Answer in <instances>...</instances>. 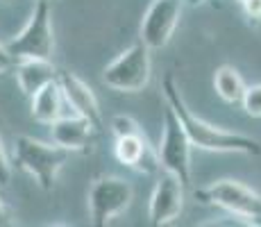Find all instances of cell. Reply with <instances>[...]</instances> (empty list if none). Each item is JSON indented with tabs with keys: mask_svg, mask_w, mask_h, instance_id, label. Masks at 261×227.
I'll return each instance as SVG.
<instances>
[{
	"mask_svg": "<svg viewBox=\"0 0 261 227\" xmlns=\"http://www.w3.org/2000/svg\"><path fill=\"white\" fill-rule=\"evenodd\" d=\"M162 87H164V95H166V103L175 109V114L179 116V120H182L193 148L209 150V153H239V155H248V157H259L261 155V141L252 139V136H248V134L218 128V125H212V123H207V120L198 118V116L187 107V103H184L173 75L164 78Z\"/></svg>",
	"mask_w": 261,
	"mask_h": 227,
	"instance_id": "cell-1",
	"label": "cell"
},
{
	"mask_svg": "<svg viewBox=\"0 0 261 227\" xmlns=\"http://www.w3.org/2000/svg\"><path fill=\"white\" fill-rule=\"evenodd\" d=\"M68 157H71V150L57 143H43L28 134H18L14 139V164L28 175H32L43 191H53L55 180Z\"/></svg>",
	"mask_w": 261,
	"mask_h": 227,
	"instance_id": "cell-2",
	"label": "cell"
},
{
	"mask_svg": "<svg viewBox=\"0 0 261 227\" xmlns=\"http://www.w3.org/2000/svg\"><path fill=\"white\" fill-rule=\"evenodd\" d=\"M9 53L21 59H50L55 53V32H53V14L48 0H37L32 14L23 30L7 43Z\"/></svg>",
	"mask_w": 261,
	"mask_h": 227,
	"instance_id": "cell-3",
	"label": "cell"
},
{
	"mask_svg": "<svg viewBox=\"0 0 261 227\" xmlns=\"http://www.w3.org/2000/svg\"><path fill=\"white\" fill-rule=\"evenodd\" d=\"M150 75H152L150 48L143 41H137L105 66L102 82L120 93H139L148 87Z\"/></svg>",
	"mask_w": 261,
	"mask_h": 227,
	"instance_id": "cell-4",
	"label": "cell"
},
{
	"mask_svg": "<svg viewBox=\"0 0 261 227\" xmlns=\"http://www.w3.org/2000/svg\"><path fill=\"white\" fill-rule=\"evenodd\" d=\"M134 198V189L127 180L116 178V175H102L95 178L89 186L87 205L89 216H91L93 227L109 225L116 216H120Z\"/></svg>",
	"mask_w": 261,
	"mask_h": 227,
	"instance_id": "cell-5",
	"label": "cell"
},
{
	"mask_svg": "<svg viewBox=\"0 0 261 227\" xmlns=\"http://www.w3.org/2000/svg\"><path fill=\"white\" fill-rule=\"evenodd\" d=\"M195 198L200 203L220 207L227 214L245 218L250 223H257L261 218V193L239 180H218L207 189L195 191Z\"/></svg>",
	"mask_w": 261,
	"mask_h": 227,
	"instance_id": "cell-6",
	"label": "cell"
},
{
	"mask_svg": "<svg viewBox=\"0 0 261 227\" xmlns=\"http://www.w3.org/2000/svg\"><path fill=\"white\" fill-rule=\"evenodd\" d=\"M191 148L193 143H191L182 120L168 105L164 109V132L159 139L157 155L162 161V168L175 173L187 186L191 184Z\"/></svg>",
	"mask_w": 261,
	"mask_h": 227,
	"instance_id": "cell-7",
	"label": "cell"
},
{
	"mask_svg": "<svg viewBox=\"0 0 261 227\" xmlns=\"http://www.w3.org/2000/svg\"><path fill=\"white\" fill-rule=\"evenodd\" d=\"M182 18V0H152L141 21V41L150 50L166 48Z\"/></svg>",
	"mask_w": 261,
	"mask_h": 227,
	"instance_id": "cell-8",
	"label": "cell"
},
{
	"mask_svg": "<svg viewBox=\"0 0 261 227\" xmlns=\"http://www.w3.org/2000/svg\"><path fill=\"white\" fill-rule=\"evenodd\" d=\"M184 186L187 184L170 170H164L159 175L152 195H150V209H148L150 225L164 227L179 218V214L184 209Z\"/></svg>",
	"mask_w": 261,
	"mask_h": 227,
	"instance_id": "cell-9",
	"label": "cell"
},
{
	"mask_svg": "<svg viewBox=\"0 0 261 227\" xmlns=\"http://www.w3.org/2000/svg\"><path fill=\"white\" fill-rule=\"evenodd\" d=\"M95 125L84 116H59L53 125H50V134H53V143L62 145V148L71 150V153H87L91 150Z\"/></svg>",
	"mask_w": 261,
	"mask_h": 227,
	"instance_id": "cell-10",
	"label": "cell"
},
{
	"mask_svg": "<svg viewBox=\"0 0 261 227\" xmlns=\"http://www.w3.org/2000/svg\"><path fill=\"white\" fill-rule=\"evenodd\" d=\"M59 87L64 91V100L73 107L75 114L89 118L95 128H102V116H100V105L95 98L93 89L89 87L84 80H80L77 75L68 73V70H59Z\"/></svg>",
	"mask_w": 261,
	"mask_h": 227,
	"instance_id": "cell-11",
	"label": "cell"
},
{
	"mask_svg": "<svg viewBox=\"0 0 261 227\" xmlns=\"http://www.w3.org/2000/svg\"><path fill=\"white\" fill-rule=\"evenodd\" d=\"M114 155L123 166L137 168L141 173H154L157 168H162L159 155L152 153L141 132L137 134H125L116 136V145H114Z\"/></svg>",
	"mask_w": 261,
	"mask_h": 227,
	"instance_id": "cell-12",
	"label": "cell"
},
{
	"mask_svg": "<svg viewBox=\"0 0 261 227\" xmlns=\"http://www.w3.org/2000/svg\"><path fill=\"white\" fill-rule=\"evenodd\" d=\"M16 73L18 89L23 91L28 98H32L34 93H39L43 87H48L50 82L59 80V70L55 68V64L50 59H21L14 66Z\"/></svg>",
	"mask_w": 261,
	"mask_h": 227,
	"instance_id": "cell-13",
	"label": "cell"
},
{
	"mask_svg": "<svg viewBox=\"0 0 261 227\" xmlns=\"http://www.w3.org/2000/svg\"><path fill=\"white\" fill-rule=\"evenodd\" d=\"M62 100H64V91L59 87V80H55L48 87H43L39 93L32 95V107H30L32 109V118L37 123L53 125L62 116Z\"/></svg>",
	"mask_w": 261,
	"mask_h": 227,
	"instance_id": "cell-14",
	"label": "cell"
},
{
	"mask_svg": "<svg viewBox=\"0 0 261 227\" xmlns=\"http://www.w3.org/2000/svg\"><path fill=\"white\" fill-rule=\"evenodd\" d=\"M214 89L223 103L237 105L243 100V93L248 87H245V82H243V75H241L237 68L229 66V64H223V66H218L214 73Z\"/></svg>",
	"mask_w": 261,
	"mask_h": 227,
	"instance_id": "cell-15",
	"label": "cell"
},
{
	"mask_svg": "<svg viewBox=\"0 0 261 227\" xmlns=\"http://www.w3.org/2000/svg\"><path fill=\"white\" fill-rule=\"evenodd\" d=\"M243 112L252 118H261V84H252V87L245 89L243 93Z\"/></svg>",
	"mask_w": 261,
	"mask_h": 227,
	"instance_id": "cell-16",
	"label": "cell"
},
{
	"mask_svg": "<svg viewBox=\"0 0 261 227\" xmlns=\"http://www.w3.org/2000/svg\"><path fill=\"white\" fill-rule=\"evenodd\" d=\"M112 132H114V136H125V134H137V132H141V130H139L134 118L120 114V116H114L112 118Z\"/></svg>",
	"mask_w": 261,
	"mask_h": 227,
	"instance_id": "cell-17",
	"label": "cell"
},
{
	"mask_svg": "<svg viewBox=\"0 0 261 227\" xmlns=\"http://www.w3.org/2000/svg\"><path fill=\"white\" fill-rule=\"evenodd\" d=\"M9 182H12V164H9L3 148V141H0V186H7Z\"/></svg>",
	"mask_w": 261,
	"mask_h": 227,
	"instance_id": "cell-18",
	"label": "cell"
},
{
	"mask_svg": "<svg viewBox=\"0 0 261 227\" xmlns=\"http://www.w3.org/2000/svg\"><path fill=\"white\" fill-rule=\"evenodd\" d=\"M14 66H16V57L9 53L7 45H0V73H5V70H9Z\"/></svg>",
	"mask_w": 261,
	"mask_h": 227,
	"instance_id": "cell-19",
	"label": "cell"
},
{
	"mask_svg": "<svg viewBox=\"0 0 261 227\" xmlns=\"http://www.w3.org/2000/svg\"><path fill=\"white\" fill-rule=\"evenodd\" d=\"M243 9L250 18L254 21H261V0H245L243 3Z\"/></svg>",
	"mask_w": 261,
	"mask_h": 227,
	"instance_id": "cell-20",
	"label": "cell"
},
{
	"mask_svg": "<svg viewBox=\"0 0 261 227\" xmlns=\"http://www.w3.org/2000/svg\"><path fill=\"white\" fill-rule=\"evenodd\" d=\"M14 220H12V214H9V209L5 207V203L0 200V227H7V225H12Z\"/></svg>",
	"mask_w": 261,
	"mask_h": 227,
	"instance_id": "cell-21",
	"label": "cell"
},
{
	"mask_svg": "<svg viewBox=\"0 0 261 227\" xmlns=\"http://www.w3.org/2000/svg\"><path fill=\"white\" fill-rule=\"evenodd\" d=\"M237 3H241V5H243V3H245V0H237Z\"/></svg>",
	"mask_w": 261,
	"mask_h": 227,
	"instance_id": "cell-22",
	"label": "cell"
},
{
	"mask_svg": "<svg viewBox=\"0 0 261 227\" xmlns=\"http://www.w3.org/2000/svg\"><path fill=\"white\" fill-rule=\"evenodd\" d=\"M193 3H200V0H193Z\"/></svg>",
	"mask_w": 261,
	"mask_h": 227,
	"instance_id": "cell-23",
	"label": "cell"
}]
</instances>
